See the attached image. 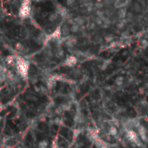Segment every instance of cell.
<instances>
[{
    "mask_svg": "<svg viewBox=\"0 0 148 148\" xmlns=\"http://www.w3.org/2000/svg\"><path fill=\"white\" fill-rule=\"evenodd\" d=\"M126 136H127V139L130 142L134 143L137 146H141L140 137H139L138 134L134 130H133V129H127V133H126Z\"/></svg>",
    "mask_w": 148,
    "mask_h": 148,
    "instance_id": "6da1fadb",
    "label": "cell"
},
{
    "mask_svg": "<svg viewBox=\"0 0 148 148\" xmlns=\"http://www.w3.org/2000/svg\"><path fill=\"white\" fill-rule=\"evenodd\" d=\"M18 71L21 74L22 76H27L28 74V65L26 64L25 62L21 61L18 62Z\"/></svg>",
    "mask_w": 148,
    "mask_h": 148,
    "instance_id": "7a4b0ae2",
    "label": "cell"
},
{
    "mask_svg": "<svg viewBox=\"0 0 148 148\" xmlns=\"http://www.w3.org/2000/svg\"><path fill=\"white\" fill-rule=\"evenodd\" d=\"M138 135L139 137H140L141 140H143L144 142L147 143V130L143 126H138Z\"/></svg>",
    "mask_w": 148,
    "mask_h": 148,
    "instance_id": "3957f363",
    "label": "cell"
},
{
    "mask_svg": "<svg viewBox=\"0 0 148 148\" xmlns=\"http://www.w3.org/2000/svg\"><path fill=\"white\" fill-rule=\"evenodd\" d=\"M49 141L47 140H40L38 142V145H37V147L38 148H48L49 147Z\"/></svg>",
    "mask_w": 148,
    "mask_h": 148,
    "instance_id": "277c9868",
    "label": "cell"
},
{
    "mask_svg": "<svg viewBox=\"0 0 148 148\" xmlns=\"http://www.w3.org/2000/svg\"><path fill=\"white\" fill-rule=\"evenodd\" d=\"M108 133L111 136H116L118 134V130L115 126H111L108 129Z\"/></svg>",
    "mask_w": 148,
    "mask_h": 148,
    "instance_id": "5b68a950",
    "label": "cell"
},
{
    "mask_svg": "<svg viewBox=\"0 0 148 148\" xmlns=\"http://www.w3.org/2000/svg\"><path fill=\"white\" fill-rule=\"evenodd\" d=\"M75 63H76V60H75V57H72V56L69 57V58L66 61V65H68V66H69V67L74 66Z\"/></svg>",
    "mask_w": 148,
    "mask_h": 148,
    "instance_id": "8992f818",
    "label": "cell"
},
{
    "mask_svg": "<svg viewBox=\"0 0 148 148\" xmlns=\"http://www.w3.org/2000/svg\"><path fill=\"white\" fill-rule=\"evenodd\" d=\"M122 82H123V77H118V78L116 79V81H115V83H116L117 85H121Z\"/></svg>",
    "mask_w": 148,
    "mask_h": 148,
    "instance_id": "52a82bcc",
    "label": "cell"
},
{
    "mask_svg": "<svg viewBox=\"0 0 148 148\" xmlns=\"http://www.w3.org/2000/svg\"><path fill=\"white\" fill-rule=\"evenodd\" d=\"M3 109H4V105L2 102H0V113H2L3 111Z\"/></svg>",
    "mask_w": 148,
    "mask_h": 148,
    "instance_id": "ba28073f",
    "label": "cell"
},
{
    "mask_svg": "<svg viewBox=\"0 0 148 148\" xmlns=\"http://www.w3.org/2000/svg\"><path fill=\"white\" fill-rule=\"evenodd\" d=\"M52 148H62V147H60V146H59L58 144H56V143H55V144H53V146H52Z\"/></svg>",
    "mask_w": 148,
    "mask_h": 148,
    "instance_id": "9c48e42d",
    "label": "cell"
},
{
    "mask_svg": "<svg viewBox=\"0 0 148 148\" xmlns=\"http://www.w3.org/2000/svg\"><path fill=\"white\" fill-rule=\"evenodd\" d=\"M18 148H21V147H18Z\"/></svg>",
    "mask_w": 148,
    "mask_h": 148,
    "instance_id": "30bf717a",
    "label": "cell"
}]
</instances>
